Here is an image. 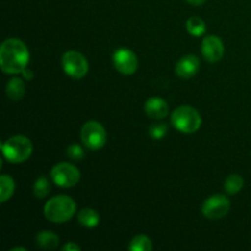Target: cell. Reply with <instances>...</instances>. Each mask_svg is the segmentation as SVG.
Listing matches in <instances>:
<instances>
[{"mask_svg": "<svg viewBox=\"0 0 251 251\" xmlns=\"http://www.w3.org/2000/svg\"><path fill=\"white\" fill-rule=\"evenodd\" d=\"M244 186V179L239 174H230L225 181V189L229 195H235Z\"/></svg>", "mask_w": 251, "mask_h": 251, "instance_id": "e0dca14e", "label": "cell"}, {"mask_svg": "<svg viewBox=\"0 0 251 251\" xmlns=\"http://www.w3.org/2000/svg\"><path fill=\"white\" fill-rule=\"evenodd\" d=\"M64 71L73 78H82L88 73V61L81 53L76 50L65 51L61 56Z\"/></svg>", "mask_w": 251, "mask_h": 251, "instance_id": "52a82bcc", "label": "cell"}, {"mask_svg": "<svg viewBox=\"0 0 251 251\" xmlns=\"http://www.w3.org/2000/svg\"><path fill=\"white\" fill-rule=\"evenodd\" d=\"M76 203L70 196L58 195L51 198L44 206V216L53 223H65L74 217Z\"/></svg>", "mask_w": 251, "mask_h": 251, "instance_id": "7a4b0ae2", "label": "cell"}, {"mask_svg": "<svg viewBox=\"0 0 251 251\" xmlns=\"http://www.w3.org/2000/svg\"><path fill=\"white\" fill-rule=\"evenodd\" d=\"M32 142L22 135H16L2 142V156L11 163H22L32 154Z\"/></svg>", "mask_w": 251, "mask_h": 251, "instance_id": "3957f363", "label": "cell"}, {"mask_svg": "<svg viewBox=\"0 0 251 251\" xmlns=\"http://www.w3.org/2000/svg\"><path fill=\"white\" fill-rule=\"evenodd\" d=\"M37 245L44 250L55 249L59 244V237L50 230H42L36 237Z\"/></svg>", "mask_w": 251, "mask_h": 251, "instance_id": "4fadbf2b", "label": "cell"}, {"mask_svg": "<svg viewBox=\"0 0 251 251\" xmlns=\"http://www.w3.org/2000/svg\"><path fill=\"white\" fill-rule=\"evenodd\" d=\"M145 113L153 119H163L168 115L169 108L164 100L158 97H152L145 103Z\"/></svg>", "mask_w": 251, "mask_h": 251, "instance_id": "7c38bea8", "label": "cell"}, {"mask_svg": "<svg viewBox=\"0 0 251 251\" xmlns=\"http://www.w3.org/2000/svg\"><path fill=\"white\" fill-rule=\"evenodd\" d=\"M186 29H188L191 36H202L206 31V24L201 17L191 16L186 21Z\"/></svg>", "mask_w": 251, "mask_h": 251, "instance_id": "ac0fdd59", "label": "cell"}, {"mask_svg": "<svg viewBox=\"0 0 251 251\" xmlns=\"http://www.w3.org/2000/svg\"><path fill=\"white\" fill-rule=\"evenodd\" d=\"M15 191L14 179L7 174H2L0 176V201L5 203L12 196Z\"/></svg>", "mask_w": 251, "mask_h": 251, "instance_id": "2e32d148", "label": "cell"}, {"mask_svg": "<svg viewBox=\"0 0 251 251\" xmlns=\"http://www.w3.org/2000/svg\"><path fill=\"white\" fill-rule=\"evenodd\" d=\"M50 190V186H49V181L47 180V178L44 176H39L36 181H34L33 185V194L36 198L43 199L46 198L49 194Z\"/></svg>", "mask_w": 251, "mask_h": 251, "instance_id": "ffe728a7", "label": "cell"}, {"mask_svg": "<svg viewBox=\"0 0 251 251\" xmlns=\"http://www.w3.org/2000/svg\"><path fill=\"white\" fill-rule=\"evenodd\" d=\"M61 250L63 251H80L81 248L78 247L77 244H75V243H68V244H65L63 248H61Z\"/></svg>", "mask_w": 251, "mask_h": 251, "instance_id": "603a6c76", "label": "cell"}, {"mask_svg": "<svg viewBox=\"0 0 251 251\" xmlns=\"http://www.w3.org/2000/svg\"><path fill=\"white\" fill-rule=\"evenodd\" d=\"M81 139L86 147L96 151L102 149L107 142V131L100 123L90 120L81 129Z\"/></svg>", "mask_w": 251, "mask_h": 251, "instance_id": "5b68a950", "label": "cell"}, {"mask_svg": "<svg viewBox=\"0 0 251 251\" xmlns=\"http://www.w3.org/2000/svg\"><path fill=\"white\" fill-rule=\"evenodd\" d=\"M29 51L26 44L17 38H9L0 48V66L5 74H20L27 68Z\"/></svg>", "mask_w": 251, "mask_h": 251, "instance_id": "6da1fadb", "label": "cell"}, {"mask_svg": "<svg viewBox=\"0 0 251 251\" xmlns=\"http://www.w3.org/2000/svg\"><path fill=\"white\" fill-rule=\"evenodd\" d=\"M153 245H152L151 239L146 235H137L130 242L129 249L131 251H151Z\"/></svg>", "mask_w": 251, "mask_h": 251, "instance_id": "d6986e66", "label": "cell"}, {"mask_svg": "<svg viewBox=\"0 0 251 251\" xmlns=\"http://www.w3.org/2000/svg\"><path fill=\"white\" fill-rule=\"evenodd\" d=\"M66 152H68V156L70 157V158L75 159V161H80V159H82L83 157H85V152H83L82 147L78 146V145L76 144L69 146Z\"/></svg>", "mask_w": 251, "mask_h": 251, "instance_id": "7402d4cb", "label": "cell"}, {"mask_svg": "<svg viewBox=\"0 0 251 251\" xmlns=\"http://www.w3.org/2000/svg\"><path fill=\"white\" fill-rule=\"evenodd\" d=\"M167 131H168V126L164 123H156L150 126V136L154 140H161L166 136Z\"/></svg>", "mask_w": 251, "mask_h": 251, "instance_id": "44dd1931", "label": "cell"}, {"mask_svg": "<svg viewBox=\"0 0 251 251\" xmlns=\"http://www.w3.org/2000/svg\"><path fill=\"white\" fill-rule=\"evenodd\" d=\"M25 88L24 85V81L19 77H14L7 82L6 85V95L7 97L11 98V100H21L22 97L25 96Z\"/></svg>", "mask_w": 251, "mask_h": 251, "instance_id": "9a60e30c", "label": "cell"}, {"mask_svg": "<svg viewBox=\"0 0 251 251\" xmlns=\"http://www.w3.org/2000/svg\"><path fill=\"white\" fill-rule=\"evenodd\" d=\"M200 69V60L194 54L184 55L176 65V74L181 78H191Z\"/></svg>", "mask_w": 251, "mask_h": 251, "instance_id": "8fae6325", "label": "cell"}, {"mask_svg": "<svg viewBox=\"0 0 251 251\" xmlns=\"http://www.w3.org/2000/svg\"><path fill=\"white\" fill-rule=\"evenodd\" d=\"M186 1L191 5H195V6H200V5H202L206 0H186Z\"/></svg>", "mask_w": 251, "mask_h": 251, "instance_id": "d4e9b609", "label": "cell"}, {"mask_svg": "<svg viewBox=\"0 0 251 251\" xmlns=\"http://www.w3.org/2000/svg\"><path fill=\"white\" fill-rule=\"evenodd\" d=\"M11 251H26L25 248H14V249H11Z\"/></svg>", "mask_w": 251, "mask_h": 251, "instance_id": "484cf974", "label": "cell"}, {"mask_svg": "<svg viewBox=\"0 0 251 251\" xmlns=\"http://www.w3.org/2000/svg\"><path fill=\"white\" fill-rule=\"evenodd\" d=\"M51 180L60 188H73L80 181L81 174L77 167L68 162L55 164L50 171Z\"/></svg>", "mask_w": 251, "mask_h": 251, "instance_id": "8992f818", "label": "cell"}, {"mask_svg": "<svg viewBox=\"0 0 251 251\" xmlns=\"http://www.w3.org/2000/svg\"><path fill=\"white\" fill-rule=\"evenodd\" d=\"M114 68L123 75H132L139 68V60L134 51L130 49H118L113 54Z\"/></svg>", "mask_w": 251, "mask_h": 251, "instance_id": "9c48e42d", "label": "cell"}, {"mask_svg": "<svg viewBox=\"0 0 251 251\" xmlns=\"http://www.w3.org/2000/svg\"><path fill=\"white\" fill-rule=\"evenodd\" d=\"M202 55L208 63H216L223 58L225 54V47L222 41L217 36H207L202 41Z\"/></svg>", "mask_w": 251, "mask_h": 251, "instance_id": "30bf717a", "label": "cell"}, {"mask_svg": "<svg viewBox=\"0 0 251 251\" xmlns=\"http://www.w3.org/2000/svg\"><path fill=\"white\" fill-rule=\"evenodd\" d=\"M201 115L190 105H180L172 114V124L183 134H193L201 126Z\"/></svg>", "mask_w": 251, "mask_h": 251, "instance_id": "277c9868", "label": "cell"}, {"mask_svg": "<svg viewBox=\"0 0 251 251\" xmlns=\"http://www.w3.org/2000/svg\"><path fill=\"white\" fill-rule=\"evenodd\" d=\"M230 210V202L225 195H213L202 205V215L208 220H220Z\"/></svg>", "mask_w": 251, "mask_h": 251, "instance_id": "ba28073f", "label": "cell"}, {"mask_svg": "<svg viewBox=\"0 0 251 251\" xmlns=\"http://www.w3.org/2000/svg\"><path fill=\"white\" fill-rule=\"evenodd\" d=\"M22 75H24V77L27 78V80H32V78H33V73H32L31 70H27V69H25V70L22 71Z\"/></svg>", "mask_w": 251, "mask_h": 251, "instance_id": "cb8c5ba5", "label": "cell"}, {"mask_svg": "<svg viewBox=\"0 0 251 251\" xmlns=\"http://www.w3.org/2000/svg\"><path fill=\"white\" fill-rule=\"evenodd\" d=\"M77 220L80 225L86 228H95L100 223V215L93 208H83L78 212Z\"/></svg>", "mask_w": 251, "mask_h": 251, "instance_id": "5bb4252c", "label": "cell"}]
</instances>
